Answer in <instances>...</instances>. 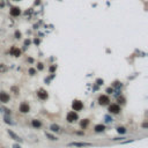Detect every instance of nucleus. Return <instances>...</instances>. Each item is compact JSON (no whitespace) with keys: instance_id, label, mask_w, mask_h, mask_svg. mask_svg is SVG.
Listing matches in <instances>:
<instances>
[{"instance_id":"1","label":"nucleus","mask_w":148,"mask_h":148,"mask_svg":"<svg viewBox=\"0 0 148 148\" xmlns=\"http://www.w3.org/2000/svg\"><path fill=\"white\" fill-rule=\"evenodd\" d=\"M78 118H79L78 113L74 112V111H71V112H68V113H67V117H66V119H67V122H68V123L76 122V120H78Z\"/></svg>"},{"instance_id":"2","label":"nucleus","mask_w":148,"mask_h":148,"mask_svg":"<svg viewBox=\"0 0 148 148\" xmlns=\"http://www.w3.org/2000/svg\"><path fill=\"white\" fill-rule=\"evenodd\" d=\"M72 108H73L74 111H81V110L83 109V103H82L81 101L75 100V101L73 102V104H72Z\"/></svg>"},{"instance_id":"3","label":"nucleus","mask_w":148,"mask_h":148,"mask_svg":"<svg viewBox=\"0 0 148 148\" xmlns=\"http://www.w3.org/2000/svg\"><path fill=\"white\" fill-rule=\"evenodd\" d=\"M70 147H90L91 143L89 142H71L68 143Z\"/></svg>"},{"instance_id":"4","label":"nucleus","mask_w":148,"mask_h":148,"mask_svg":"<svg viewBox=\"0 0 148 148\" xmlns=\"http://www.w3.org/2000/svg\"><path fill=\"white\" fill-rule=\"evenodd\" d=\"M109 102H110V100H109V97L105 95H102L100 96V98H98V103L101 105H106L109 104Z\"/></svg>"},{"instance_id":"5","label":"nucleus","mask_w":148,"mask_h":148,"mask_svg":"<svg viewBox=\"0 0 148 148\" xmlns=\"http://www.w3.org/2000/svg\"><path fill=\"white\" fill-rule=\"evenodd\" d=\"M37 96H38L41 100H46V98L49 97V94L46 93V90H44V89H39V90L37 91Z\"/></svg>"},{"instance_id":"6","label":"nucleus","mask_w":148,"mask_h":148,"mask_svg":"<svg viewBox=\"0 0 148 148\" xmlns=\"http://www.w3.org/2000/svg\"><path fill=\"white\" fill-rule=\"evenodd\" d=\"M109 111L112 113H119L120 112V106L118 104H111L109 106Z\"/></svg>"},{"instance_id":"7","label":"nucleus","mask_w":148,"mask_h":148,"mask_svg":"<svg viewBox=\"0 0 148 148\" xmlns=\"http://www.w3.org/2000/svg\"><path fill=\"white\" fill-rule=\"evenodd\" d=\"M9 101V95L7 93H4V91H1L0 93V102H2V103H7Z\"/></svg>"},{"instance_id":"8","label":"nucleus","mask_w":148,"mask_h":148,"mask_svg":"<svg viewBox=\"0 0 148 148\" xmlns=\"http://www.w3.org/2000/svg\"><path fill=\"white\" fill-rule=\"evenodd\" d=\"M20 111L22 113H27L30 111V106L28 105V103H22L20 105Z\"/></svg>"},{"instance_id":"9","label":"nucleus","mask_w":148,"mask_h":148,"mask_svg":"<svg viewBox=\"0 0 148 148\" xmlns=\"http://www.w3.org/2000/svg\"><path fill=\"white\" fill-rule=\"evenodd\" d=\"M21 14V10L19 7H13V8L10 9V15L12 16H19Z\"/></svg>"},{"instance_id":"10","label":"nucleus","mask_w":148,"mask_h":148,"mask_svg":"<svg viewBox=\"0 0 148 148\" xmlns=\"http://www.w3.org/2000/svg\"><path fill=\"white\" fill-rule=\"evenodd\" d=\"M10 52H12V54H13L14 57H20V56H21V51H20L19 49H16V48H12Z\"/></svg>"},{"instance_id":"11","label":"nucleus","mask_w":148,"mask_h":148,"mask_svg":"<svg viewBox=\"0 0 148 148\" xmlns=\"http://www.w3.org/2000/svg\"><path fill=\"white\" fill-rule=\"evenodd\" d=\"M8 134H9V135H10V137H12V138H13L14 140H16V141H21V138L19 137L18 134H15V133H14L13 131L8 130Z\"/></svg>"},{"instance_id":"12","label":"nucleus","mask_w":148,"mask_h":148,"mask_svg":"<svg viewBox=\"0 0 148 148\" xmlns=\"http://www.w3.org/2000/svg\"><path fill=\"white\" fill-rule=\"evenodd\" d=\"M88 124H89V119H83V120H81V123H80V126L82 129H86L88 126Z\"/></svg>"},{"instance_id":"13","label":"nucleus","mask_w":148,"mask_h":148,"mask_svg":"<svg viewBox=\"0 0 148 148\" xmlns=\"http://www.w3.org/2000/svg\"><path fill=\"white\" fill-rule=\"evenodd\" d=\"M105 129L104 125H102V124H100V125H96L95 126V131L96 132H103Z\"/></svg>"},{"instance_id":"14","label":"nucleus","mask_w":148,"mask_h":148,"mask_svg":"<svg viewBox=\"0 0 148 148\" xmlns=\"http://www.w3.org/2000/svg\"><path fill=\"white\" fill-rule=\"evenodd\" d=\"M50 129H51V131H53V132H59V131H60L59 125H57V124H52Z\"/></svg>"},{"instance_id":"15","label":"nucleus","mask_w":148,"mask_h":148,"mask_svg":"<svg viewBox=\"0 0 148 148\" xmlns=\"http://www.w3.org/2000/svg\"><path fill=\"white\" fill-rule=\"evenodd\" d=\"M31 124H33L34 127H41V126H42V123L39 122V120H37V119H34V120L31 122Z\"/></svg>"},{"instance_id":"16","label":"nucleus","mask_w":148,"mask_h":148,"mask_svg":"<svg viewBox=\"0 0 148 148\" xmlns=\"http://www.w3.org/2000/svg\"><path fill=\"white\" fill-rule=\"evenodd\" d=\"M117 132H118V133H120V134H124V133H126V129H125V127H118V129H117Z\"/></svg>"},{"instance_id":"17","label":"nucleus","mask_w":148,"mask_h":148,"mask_svg":"<svg viewBox=\"0 0 148 148\" xmlns=\"http://www.w3.org/2000/svg\"><path fill=\"white\" fill-rule=\"evenodd\" d=\"M45 134H46V137H48V138H50V140H58L56 137H54V135L50 134V133H45Z\"/></svg>"},{"instance_id":"18","label":"nucleus","mask_w":148,"mask_h":148,"mask_svg":"<svg viewBox=\"0 0 148 148\" xmlns=\"http://www.w3.org/2000/svg\"><path fill=\"white\" fill-rule=\"evenodd\" d=\"M118 102H119V103H122V104H124V103H125V98H124L123 96L118 97Z\"/></svg>"},{"instance_id":"19","label":"nucleus","mask_w":148,"mask_h":148,"mask_svg":"<svg viewBox=\"0 0 148 148\" xmlns=\"http://www.w3.org/2000/svg\"><path fill=\"white\" fill-rule=\"evenodd\" d=\"M5 71H6V67L2 64H0V72H5Z\"/></svg>"},{"instance_id":"20","label":"nucleus","mask_w":148,"mask_h":148,"mask_svg":"<svg viewBox=\"0 0 148 148\" xmlns=\"http://www.w3.org/2000/svg\"><path fill=\"white\" fill-rule=\"evenodd\" d=\"M115 87H122V83L118 82V81H116V82H115Z\"/></svg>"},{"instance_id":"21","label":"nucleus","mask_w":148,"mask_h":148,"mask_svg":"<svg viewBox=\"0 0 148 148\" xmlns=\"http://www.w3.org/2000/svg\"><path fill=\"white\" fill-rule=\"evenodd\" d=\"M15 37H16V38H21V33H20V31H16V33H15Z\"/></svg>"},{"instance_id":"22","label":"nucleus","mask_w":148,"mask_h":148,"mask_svg":"<svg viewBox=\"0 0 148 148\" xmlns=\"http://www.w3.org/2000/svg\"><path fill=\"white\" fill-rule=\"evenodd\" d=\"M29 73H30L31 75H34V74H35V73H36V71L34 70V68H30V70H29Z\"/></svg>"},{"instance_id":"23","label":"nucleus","mask_w":148,"mask_h":148,"mask_svg":"<svg viewBox=\"0 0 148 148\" xmlns=\"http://www.w3.org/2000/svg\"><path fill=\"white\" fill-rule=\"evenodd\" d=\"M12 90H13L15 94H18V93H19V88H16V87H13V88H12Z\"/></svg>"},{"instance_id":"24","label":"nucleus","mask_w":148,"mask_h":148,"mask_svg":"<svg viewBox=\"0 0 148 148\" xmlns=\"http://www.w3.org/2000/svg\"><path fill=\"white\" fill-rule=\"evenodd\" d=\"M54 70H56V65H52L50 67V72H54Z\"/></svg>"},{"instance_id":"25","label":"nucleus","mask_w":148,"mask_h":148,"mask_svg":"<svg viewBox=\"0 0 148 148\" xmlns=\"http://www.w3.org/2000/svg\"><path fill=\"white\" fill-rule=\"evenodd\" d=\"M106 91H108L109 94H111V93H112L113 90H112V89H111V88H108V89H106Z\"/></svg>"},{"instance_id":"26","label":"nucleus","mask_w":148,"mask_h":148,"mask_svg":"<svg viewBox=\"0 0 148 148\" xmlns=\"http://www.w3.org/2000/svg\"><path fill=\"white\" fill-rule=\"evenodd\" d=\"M142 127H145V129L148 127V124H147V123H143V124H142Z\"/></svg>"},{"instance_id":"27","label":"nucleus","mask_w":148,"mask_h":148,"mask_svg":"<svg viewBox=\"0 0 148 148\" xmlns=\"http://www.w3.org/2000/svg\"><path fill=\"white\" fill-rule=\"evenodd\" d=\"M38 68H39V70H43V65H42V64H38Z\"/></svg>"},{"instance_id":"28","label":"nucleus","mask_w":148,"mask_h":148,"mask_svg":"<svg viewBox=\"0 0 148 148\" xmlns=\"http://www.w3.org/2000/svg\"><path fill=\"white\" fill-rule=\"evenodd\" d=\"M97 83H98V85H102V83H103V80H97Z\"/></svg>"},{"instance_id":"29","label":"nucleus","mask_w":148,"mask_h":148,"mask_svg":"<svg viewBox=\"0 0 148 148\" xmlns=\"http://www.w3.org/2000/svg\"><path fill=\"white\" fill-rule=\"evenodd\" d=\"M13 148H21V146H19V145H14Z\"/></svg>"}]
</instances>
